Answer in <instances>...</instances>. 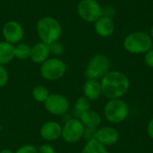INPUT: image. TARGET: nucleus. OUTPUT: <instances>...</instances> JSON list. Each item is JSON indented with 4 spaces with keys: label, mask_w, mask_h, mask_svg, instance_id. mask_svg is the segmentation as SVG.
Returning a JSON list of instances; mask_svg holds the SVG:
<instances>
[{
    "label": "nucleus",
    "mask_w": 153,
    "mask_h": 153,
    "mask_svg": "<svg viewBox=\"0 0 153 153\" xmlns=\"http://www.w3.org/2000/svg\"><path fill=\"white\" fill-rule=\"evenodd\" d=\"M102 95L108 100L121 99L130 88V81L126 74L113 70L100 79Z\"/></svg>",
    "instance_id": "f257e3e1"
},
{
    "label": "nucleus",
    "mask_w": 153,
    "mask_h": 153,
    "mask_svg": "<svg viewBox=\"0 0 153 153\" xmlns=\"http://www.w3.org/2000/svg\"><path fill=\"white\" fill-rule=\"evenodd\" d=\"M1 150H2V149H1V147H0V151H1Z\"/></svg>",
    "instance_id": "473e14b6"
},
{
    "label": "nucleus",
    "mask_w": 153,
    "mask_h": 153,
    "mask_svg": "<svg viewBox=\"0 0 153 153\" xmlns=\"http://www.w3.org/2000/svg\"><path fill=\"white\" fill-rule=\"evenodd\" d=\"M2 35L4 40L16 45L23 39L24 30L22 24L14 20L7 21L2 27Z\"/></svg>",
    "instance_id": "9d476101"
},
{
    "label": "nucleus",
    "mask_w": 153,
    "mask_h": 153,
    "mask_svg": "<svg viewBox=\"0 0 153 153\" xmlns=\"http://www.w3.org/2000/svg\"><path fill=\"white\" fill-rule=\"evenodd\" d=\"M81 153H108V152L106 146L93 139L86 143Z\"/></svg>",
    "instance_id": "aec40b11"
},
{
    "label": "nucleus",
    "mask_w": 153,
    "mask_h": 153,
    "mask_svg": "<svg viewBox=\"0 0 153 153\" xmlns=\"http://www.w3.org/2000/svg\"><path fill=\"white\" fill-rule=\"evenodd\" d=\"M79 119L81 120L82 125L88 128H99L102 121L101 116L97 111L91 109L82 113L80 116Z\"/></svg>",
    "instance_id": "dca6fc26"
},
{
    "label": "nucleus",
    "mask_w": 153,
    "mask_h": 153,
    "mask_svg": "<svg viewBox=\"0 0 153 153\" xmlns=\"http://www.w3.org/2000/svg\"><path fill=\"white\" fill-rule=\"evenodd\" d=\"M36 31L39 41L50 45L60 39L63 34V27L57 19L51 16H43L36 23Z\"/></svg>",
    "instance_id": "f03ea898"
},
{
    "label": "nucleus",
    "mask_w": 153,
    "mask_h": 153,
    "mask_svg": "<svg viewBox=\"0 0 153 153\" xmlns=\"http://www.w3.org/2000/svg\"><path fill=\"white\" fill-rule=\"evenodd\" d=\"M115 14H116V10H115L114 7L109 6V5H107V6H104V7L102 6V15L103 16L113 19Z\"/></svg>",
    "instance_id": "bb28decb"
},
{
    "label": "nucleus",
    "mask_w": 153,
    "mask_h": 153,
    "mask_svg": "<svg viewBox=\"0 0 153 153\" xmlns=\"http://www.w3.org/2000/svg\"><path fill=\"white\" fill-rule=\"evenodd\" d=\"M43 104L45 109L49 114L56 117L65 116L70 108L69 100L65 95L61 93H50Z\"/></svg>",
    "instance_id": "1a4fd4ad"
},
{
    "label": "nucleus",
    "mask_w": 153,
    "mask_h": 153,
    "mask_svg": "<svg viewBox=\"0 0 153 153\" xmlns=\"http://www.w3.org/2000/svg\"><path fill=\"white\" fill-rule=\"evenodd\" d=\"M49 91L47 87L43 85H37L32 89L31 96L33 100L39 103H44L49 96Z\"/></svg>",
    "instance_id": "412c9836"
},
{
    "label": "nucleus",
    "mask_w": 153,
    "mask_h": 153,
    "mask_svg": "<svg viewBox=\"0 0 153 153\" xmlns=\"http://www.w3.org/2000/svg\"><path fill=\"white\" fill-rule=\"evenodd\" d=\"M97 130H98V128H88V127H85L83 138H84L87 142L95 139V138H96Z\"/></svg>",
    "instance_id": "393cba45"
},
{
    "label": "nucleus",
    "mask_w": 153,
    "mask_h": 153,
    "mask_svg": "<svg viewBox=\"0 0 153 153\" xmlns=\"http://www.w3.org/2000/svg\"><path fill=\"white\" fill-rule=\"evenodd\" d=\"M110 60L107 56L103 54L94 55L86 65L84 76L86 79L100 80L107 73L110 71Z\"/></svg>",
    "instance_id": "39448f33"
},
{
    "label": "nucleus",
    "mask_w": 153,
    "mask_h": 153,
    "mask_svg": "<svg viewBox=\"0 0 153 153\" xmlns=\"http://www.w3.org/2000/svg\"><path fill=\"white\" fill-rule=\"evenodd\" d=\"M129 114L127 103L122 99L109 100L104 107V117L112 124L124 122Z\"/></svg>",
    "instance_id": "423d86ee"
},
{
    "label": "nucleus",
    "mask_w": 153,
    "mask_h": 153,
    "mask_svg": "<svg viewBox=\"0 0 153 153\" xmlns=\"http://www.w3.org/2000/svg\"><path fill=\"white\" fill-rule=\"evenodd\" d=\"M39 135L47 143L56 142L62 136V126L54 120L47 121L40 126Z\"/></svg>",
    "instance_id": "9b49d317"
},
{
    "label": "nucleus",
    "mask_w": 153,
    "mask_h": 153,
    "mask_svg": "<svg viewBox=\"0 0 153 153\" xmlns=\"http://www.w3.org/2000/svg\"><path fill=\"white\" fill-rule=\"evenodd\" d=\"M67 71V65L59 57H49L40 65V76L46 81H57L61 79Z\"/></svg>",
    "instance_id": "20e7f679"
},
{
    "label": "nucleus",
    "mask_w": 153,
    "mask_h": 153,
    "mask_svg": "<svg viewBox=\"0 0 153 153\" xmlns=\"http://www.w3.org/2000/svg\"><path fill=\"white\" fill-rule=\"evenodd\" d=\"M14 153H38V148L33 144H23L20 146Z\"/></svg>",
    "instance_id": "b1692460"
},
{
    "label": "nucleus",
    "mask_w": 153,
    "mask_h": 153,
    "mask_svg": "<svg viewBox=\"0 0 153 153\" xmlns=\"http://www.w3.org/2000/svg\"><path fill=\"white\" fill-rule=\"evenodd\" d=\"M38 153H56V152L49 143H46L38 148Z\"/></svg>",
    "instance_id": "a878e982"
},
{
    "label": "nucleus",
    "mask_w": 153,
    "mask_h": 153,
    "mask_svg": "<svg viewBox=\"0 0 153 153\" xmlns=\"http://www.w3.org/2000/svg\"><path fill=\"white\" fill-rule=\"evenodd\" d=\"M76 9L79 17L88 23H94L102 16V6L97 0H80Z\"/></svg>",
    "instance_id": "6e6552de"
},
{
    "label": "nucleus",
    "mask_w": 153,
    "mask_h": 153,
    "mask_svg": "<svg viewBox=\"0 0 153 153\" xmlns=\"http://www.w3.org/2000/svg\"><path fill=\"white\" fill-rule=\"evenodd\" d=\"M147 134L150 136V138L153 140V118L149 121L147 125Z\"/></svg>",
    "instance_id": "c85d7f7f"
},
{
    "label": "nucleus",
    "mask_w": 153,
    "mask_h": 153,
    "mask_svg": "<svg viewBox=\"0 0 153 153\" xmlns=\"http://www.w3.org/2000/svg\"><path fill=\"white\" fill-rule=\"evenodd\" d=\"M123 46L128 53L144 55L153 48V40L149 33L143 30H137L129 33L125 38Z\"/></svg>",
    "instance_id": "7ed1b4c3"
},
{
    "label": "nucleus",
    "mask_w": 153,
    "mask_h": 153,
    "mask_svg": "<svg viewBox=\"0 0 153 153\" xmlns=\"http://www.w3.org/2000/svg\"><path fill=\"white\" fill-rule=\"evenodd\" d=\"M0 153H14V152L10 149H2L0 151Z\"/></svg>",
    "instance_id": "c756f323"
},
{
    "label": "nucleus",
    "mask_w": 153,
    "mask_h": 153,
    "mask_svg": "<svg viewBox=\"0 0 153 153\" xmlns=\"http://www.w3.org/2000/svg\"><path fill=\"white\" fill-rule=\"evenodd\" d=\"M149 35L151 36V38L153 40V25L151 27V29H150V32H149Z\"/></svg>",
    "instance_id": "7c9ffc66"
},
{
    "label": "nucleus",
    "mask_w": 153,
    "mask_h": 153,
    "mask_svg": "<svg viewBox=\"0 0 153 153\" xmlns=\"http://www.w3.org/2000/svg\"><path fill=\"white\" fill-rule=\"evenodd\" d=\"M9 81V74L4 65H0V88L4 87Z\"/></svg>",
    "instance_id": "5701e85b"
},
{
    "label": "nucleus",
    "mask_w": 153,
    "mask_h": 153,
    "mask_svg": "<svg viewBox=\"0 0 153 153\" xmlns=\"http://www.w3.org/2000/svg\"><path fill=\"white\" fill-rule=\"evenodd\" d=\"M144 63L148 67L153 68V48L144 54Z\"/></svg>",
    "instance_id": "cd10ccee"
},
{
    "label": "nucleus",
    "mask_w": 153,
    "mask_h": 153,
    "mask_svg": "<svg viewBox=\"0 0 153 153\" xmlns=\"http://www.w3.org/2000/svg\"><path fill=\"white\" fill-rule=\"evenodd\" d=\"M82 92L83 96L90 101H95L99 100L102 95L100 82L99 80L86 79V82L82 86Z\"/></svg>",
    "instance_id": "2eb2a0df"
},
{
    "label": "nucleus",
    "mask_w": 153,
    "mask_h": 153,
    "mask_svg": "<svg viewBox=\"0 0 153 153\" xmlns=\"http://www.w3.org/2000/svg\"><path fill=\"white\" fill-rule=\"evenodd\" d=\"M14 45L3 40L0 41V65H6L14 59Z\"/></svg>",
    "instance_id": "f3484780"
},
{
    "label": "nucleus",
    "mask_w": 153,
    "mask_h": 153,
    "mask_svg": "<svg viewBox=\"0 0 153 153\" xmlns=\"http://www.w3.org/2000/svg\"><path fill=\"white\" fill-rule=\"evenodd\" d=\"M30 51H31V46L24 42H20L14 45V48H13L14 58L22 61L27 60L30 57Z\"/></svg>",
    "instance_id": "a211bd4d"
},
{
    "label": "nucleus",
    "mask_w": 153,
    "mask_h": 153,
    "mask_svg": "<svg viewBox=\"0 0 153 153\" xmlns=\"http://www.w3.org/2000/svg\"><path fill=\"white\" fill-rule=\"evenodd\" d=\"M49 50L51 55L57 57L58 56H61L65 52V45L60 40H57L49 45Z\"/></svg>",
    "instance_id": "4be33fe9"
},
{
    "label": "nucleus",
    "mask_w": 153,
    "mask_h": 153,
    "mask_svg": "<svg viewBox=\"0 0 153 153\" xmlns=\"http://www.w3.org/2000/svg\"><path fill=\"white\" fill-rule=\"evenodd\" d=\"M90 109H91V101L84 96L78 98L76 100V101L74 102V113L75 115V117H77V118H79L82 113H84Z\"/></svg>",
    "instance_id": "6ab92c4d"
},
{
    "label": "nucleus",
    "mask_w": 153,
    "mask_h": 153,
    "mask_svg": "<svg viewBox=\"0 0 153 153\" xmlns=\"http://www.w3.org/2000/svg\"><path fill=\"white\" fill-rule=\"evenodd\" d=\"M94 30L101 38H109L111 37L116 29L115 22L113 19L106 17V16H100L94 23Z\"/></svg>",
    "instance_id": "ddd939ff"
},
{
    "label": "nucleus",
    "mask_w": 153,
    "mask_h": 153,
    "mask_svg": "<svg viewBox=\"0 0 153 153\" xmlns=\"http://www.w3.org/2000/svg\"><path fill=\"white\" fill-rule=\"evenodd\" d=\"M100 143L108 147L116 144L119 140V133L118 131L112 126H104L101 128H98L96 138Z\"/></svg>",
    "instance_id": "f8f14e48"
},
{
    "label": "nucleus",
    "mask_w": 153,
    "mask_h": 153,
    "mask_svg": "<svg viewBox=\"0 0 153 153\" xmlns=\"http://www.w3.org/2000/svg\"><path fill=\"white\" fill-rule=\"evenodd\" d=\"M85 126L77 117H70L62 126L61 138L67 143H76L83 138Z\"/></svg>",
    "instance_id": "0eeeda50"
},
{
    "label": "nucleus",
    "mask_w": 153,
    "mask_h": 153,
    "mask_svg": "<svg viewBox=\"0 0 153 153\" xmlns=\"http://www.w3.org/2000/svg\"><path fill=\"white\" fill-rule=\"evenodd\" d=\"M2 132V125H1V122H0V133Z\"/></svg>",
    "instance_id": "2f4dec72"
},
{
    "label": "nucleus",
    "mask_w": 153,
    "mask_h": 153,
    "mask_svg": "<svg viewBox=\"0 0 153 153\" xmlns=\"http://www.w3.org/2000/svg\"><path fill=\"white\" fill-rule=\"evenodd\" d=\"M50 55L51 54L49 50V45L42 41H39L31 46L30 59L34 64L41 65L50 57Z\"/></svg>",
    "instance_id": "4468645a"
}]
</instances>
